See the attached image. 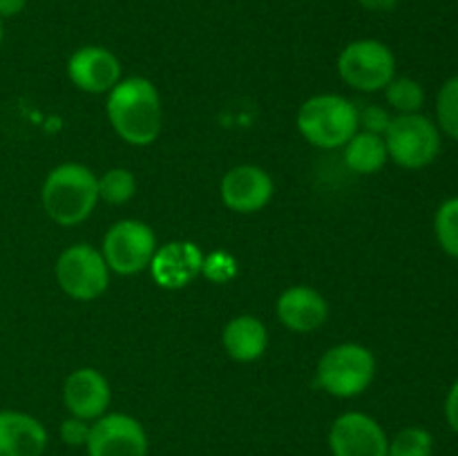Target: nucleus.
Returning a JSON list of instances; mask_svg holds the SVG:
<instances>
[{
  "instance_id": "2eb2a0df",
  "label": "nucleus",
  "mask_w": 458,
  "mask_h": 456,
  "mask_svg": "<svg viewBox=\"0 0 458 456\" xmlns=\"http://www.w3.org/2000/svg\"><path fill=\"white\" fill-rule=\"evenodd\" d=\"M277 320L293 334H311L329 317V304L311 286H291L277 298Z\"/></svg>"
},
{
  "instance_id": "39448f33",
  "label": "nucleus",
  "mask_w": 458,
  "mask_h": 456,
  "mask_svg": "<svg viewBox=\"0 0 458 456\" xmlns=\"http://www.w3.org/2000/svg\"><path fill=\"white\" fill-rule=\"evenodd\" d=\"M383 137L389 161L405 170L428 168L441 152V130L423 112L396 114Z\"/></svg>"
},
{
  "instance_id": "f8f14e48",
  "label": "nucleus",
  "mask_w": 458,
  "mask_h": 456,
  "mask_svg": "<svg viewBox=\"0 0 458 456\" xmlns=\"http://www.w3.org/2000/svg\"><path fill=\"white\" fill-rule=\"evenodd\" d=\"M67 76L88 94H107L121 80V61L101 45L79 47L67 61Z\"/></svg>"
},
{
  "instance_id": "7ed1b4c3",
  "label": "nucleus",
  "mask_w": 458,
  "mask_h": 456,
  "mask_svg": "<svg viewBox=\"0 0 458 456\" xmlns=\"http://www.w3.org/2000/svg\"><path fill=\"white\" fill-rule=\"evenodd\" d=\"M295 123L311 146L335 150L358 132V107L340 94H316L300 106Z\"/></svg>"
},
{
  "instance_id": "20e7f679",
  "label": "nucleus",
  "mask_w": 458,
  "mask_h": 456,
  "mask_svg": "<svg viewBox=\"0 0 458 456\" xmlns=\"http://www.w3.org/2000/svg\"><path fill=\"white\" fill-rule=\"evenodd\" d=\"M376 376V358L371 349L358 342H343L327 349L318 362V384L335 398L360 396Z\"/></svg>"
},
{
  "instance_id": "4468645a",
  "label": "nucleus",
  "mask_w": 458,
  "mask_h": 456,
  "mask_svg": "<svg viewBox=\"0 0 458 456\" xmlns=\"http://www.w3.org/2000/svg\"><path fill=\"white\" fill-rule=\"evenodd\" d=\"M148 268L161 289H183L204 271V255L192 241H170L157 246Z\"/></svg>"
},
{
  "instance_id": "0eeeda50",
  "label": "nucleus",
  "mask_w": 458,
  "mask_h": 456,
  "mask_svg": "<svg viewBox=\"0 0 458 456\" xmlns=\"http://www.w3.org/2000/svg\"><path fill=\"white\" fill-rule=\"evenodd\" d=\"M56 282L72 300L92 302L106 293L110 284V268L98 249L89 244H72L58 255Z\"/></svg>"
},
{
  "instance_id": "423d86ee",
  "label": "nucleus",
  "mask_w": 458,
  "mask_h": 456,
  "mask_svg": "<svg viewBox=\"0 0 458 456\" xmlns=\"http://www.w3.org/2000/svg\"><path fill=\"white\" fill-rule=\"evenodd\" d=\"M338 74L349 88L358 92H383L396 76V56L383 40H353L340 52Z\"/></svg>"
},
{
  "instance_id": "9d476101",
  "label": "nucleus",
  "mask_w": 458,
  "mask_h": 456,
  "mask_svg": "<svg viewBox=\"0 0 458 456\" xmlns=\"http://www.w3.org/2000/svg\"><path fill=\"white\" fill-rule=\"evenodd\" d=\"M334 456H387L389 438L376 418L362 411H344L329 429Z\"/></svg>"
},
{
  "instance_id": "1a4fd4ad",
  "label": "nucleus",
  "mask_w": 458,
  "mask_h": 456,
  "mask_svg": "<svg viewBox=\"0 0 458 456\" xmlns=\"http://www.w3.org/2000/svg\"><path fill=\"white\" fill-rule=\"evenodd\" d=\"M88 456H148L143 425L128 414H103L89 427Z\"/></svg>"
},
{
  "instance_id": "b1692460",
  "label": "nucleus",
  "mask_w": 458,
  "mask_h": 456,
  "mask_svg": "<svg viewBox=\"0 0 458 456\" xmlns=\"http://www.w3.org/2000/svg\"><path fill=\"white\" fill-rule=\"evenodd\" d=\"M392 119L394 116L385 107L367 106L362 110H358V130H365V132H374L383 137L387 132Z\"/></svg>"
},
{
  "instance_id": "a878e982",
  "label": "nucleus",
  "mask_w": 458,
  "mask_h": 456,
  "mask_svg": "<svg viewBox=\"0 0 458 456\" xmlns=\"http://www.w3.org/2000/svg\"><path fill=\"white\" fill-rule=\"evenodd\" d=\"M445 420L452 429L458 434V378L454 380V384L450 387L445 398Z\"/></svg>"
},
{
  "instance_id": "a211bd4d",
  "label": "nucleus",
  "mask_w": 458,
  "mask_h": 456,
  "mask_svg": "<svg viewBox=\"0 0 458 456\" xmlns=\"http://www.w3.org/2000/svg\"><path fill=\"white\" fill-rule=\"evenodd\" d=\"M344 164L356 174H376L385 168L389 161L385 137L374 132L358 130L347 143H344Z\"/></svg>"
},
{
  "instance_id": "f3484780",
  "label": "nucleus",
  "mask_w": 458,
  "mask_h": 456,
  "mask_svg": "<svg viewBox=\"0 0 458 456\" xmlns=\"http://www.w3.org/2000/svg\"><path fill=\"white\" fill-rule=\"evenodd\" d=\"M222 344L233 360L255 362L267 353L268 331L259 317L237 316L224 326Z\"/></svg>"
},
{
  "instance_id": "4be33fe9",
  "label": "nucleus",
  "mask_w": 458,
  "mask_h": 456,
  "mask_svg": "<svg viewBox=\"0 0 458 456\" xmlns=\"http://www.w3.org/2000/svg\"><path fill=\"white\" fill-rule=\"evenodd\" d=\"M437 125L443 134L458 141V74L447 79L438 89Z\"/></svg>"
},
{
  "instance_id": "bb28decb",
  "label": "nucleus",
  "mask_w": 458,
  "mask_h": 456,
  "mask_svg": "<svg viewBox=\"0 0 458 456\" xmlns=\"http://www.w3.org/2000/svg\"><path fill=\"white\" fill-rule=\"evenodd\" d=\"M362 9L374 13H387L398 7V0H356Z\"/></svg>"
},
{
  "instance_id": "5701e85b",
  "label": "nucleus",
  "mask_w": 458,
  "mask_h": 456,
  "mask_svg": "<svg viewBox=\"0 0 458 456\" xmlns=\"http://www.w3.org/2000/svg\"><path fill=\"white\" fill-rule=\"evenodd\" d=\"M434 436L425 427H405L389 441L387 456H432Z\"/></svg>"
},
{
  "instance_id": "f257e3e1",
  "label": "nucleus",
  "mask_w": 458,
  "mask_h": 456,
  "mask_svg": "<svg viewBox=\"0 0 458 456\" xmlns=\"http://www.w3.org/2000/svg\"><path fill=\"white\" fill-rule=\"evenodd\" d=\"M107 119L121 141L134 148H146L155 143L161 134L164 112L157 85L146 76L121 79L107 92Z\"/></svg>"
},
{
  "instance_id": "dca6fc26",
  "label": "nucleus",
  "mask_w": 458,
  "mask_h": 456,
  "mask_svg": "<svg viewBox=\"0 0 458 456\" xmlns=\"http://www.w3.org/2000/svg\"><path fill=\"white\" fill-rule=\"evenodd\" d=\"M47 447V429L31 414L0 410V456H40Z\"/></svg>"
},
{
  "instance_id": "f03ea898",
  "label": "nucleus",
  "mask_w": 458,
  "mask_h": 456,
  "mask_svg": "<svg viewBox=\"0 0 458 456\" xmlns=\"http://www.w3.org/2000/svg\"><path fill=\"white\" fill-rule=\"evenodd\" d=\"M40 201L58 226H76L94 213L98 204V177L83 164H61L45 177Z\"/></svg>"
},
{
  "instance_id": "6e6552de",
  "label": "nucleus",
  "mask_w": 458,
  "mask_h": 456,
  "mask_svg": "<svg viewBox=\"0 0 458 456\" xmlns=\"http://www.w3.org/2000/svg\"><path fill=\"white\" fill-rule=\"evenodd\" d=\"M103 259L119 275H134L150 266L157 253V235L139 219H121L103 235Z\"/></svg>"
},
{
  "instance_id": "c85d7f7f",
  "label": "nucleus",
  "mask_w": 458,
  "mask_h": 456,
  "mask_svg": "<svg viewBox=\"0 0 458 456\" xmlns=\"http://www.w3.org/2000/svg\"><path fill=\"white\" fill-rule=\"evenodd\" d=\"M3 38H4V27H3V18H0V45H3Z\"/></svg>"
},
{
  "instance_id": "412c9836",
  "label": "nucleus",
  "mask_w": 458,
  "mask_h": 456,
  "mask_svg": "<svg viewBox=\"0 0 458 456\" xmlns=\"http://www.w3.org/2000/svg\"><path fill=\"white\" fill-rule=\"evenodd\" d=\"M434 235H437L438 246L450 258L458 259V195L438 206L434 215Z\"/></svg>"
},
{
  "instance_id": "9b49d317",
  "label": "nucleus",
  "mask_w": 458,
  "mask_h": 456,
  "mask_svg": "<svg viewBox=\"0 0 458 456\" xmlns=\"http://www.w3.org/2000/svg\"><path fill=\"white\" fill-rule=\"evenodd\" d=\"M276 183L259 165H235L219 182V197L228 210L240 215L259 213L273 199Z\"/></svg>"
},
{
  "instance_id": "393cba45",
  "label": "nucleus",
  "mask_w": 458,
  "mask_h": 456,
  "mask_svg": "<svg viewBox=\"0 0 458 456\" xmlns=\"http://www.w3.org/2000/svg\"><path fill=\"white\" fill-rule=\"evenodd\" d=\"M89 427H92V423H88V420L70 416L61 423V441L70 447H83L89 438Z\"/></svg>"
},
{
  "instance_id": "aec40b11",
  "label": "nucleus",
  "mask_w": 458,
  "mask_h": 456,
  "mask_svg": "<svg viewBox=\"0 0 458 456\" xmlns=\"http://www.w3.org/2000/svg\"><path fill=\"white\" fill-rule=\"evenodd\" d=\"M137 195V177L128 168H110L98 177V199L110 206L128 204Z\"/></svg>"
},
{
  "instance_id": "6ab92c4d",
  "label": "nucleus",
  "mask_w": 458,
  "mask_h": 456,
  "mask_svg": "<svg viewBox=\"0 0 458 456\" xmlns=\"http://www.w3.org/2000/svg\"><path fill=\"white\" fill-rule=\"evenodd\" d=\"M387 106L398 114H416L425 106L423 85L410 76H394L387 88L383 89Z\"/></svg>"
},
{
  "instance_id": "ddd939ff",
  "label": "nucleus",
  "mask_w": 458,
  "mask_h": 456,
  "mask_svg": "<svg viewBox=\"0 0 458 456\" xmlns=\"http://www.w3.org/2000/svg\"><path fill=\"white\" fill-rule=\"evenodd\" d=\"M110 401V383L94 367H81V369L72 371L63 384V402H65L67 411L88 423H94L103 414H107Z\"/></svg>"
},
{
  "instance_id": "cd10ccee",
  "label": "nucleus",
  "mask_w": 458,
  "mask_h": 456,
  "mask_svg": "<svg viewBox=\"0 0 458 456\" xmlns=\"http://www.w3.org/2000/svg\"><path fill=\"white\" fill-rule=\"evenodd\" d=\"M27 7V0H0V18H13Z\"/></svg>"
}]
</instances>
